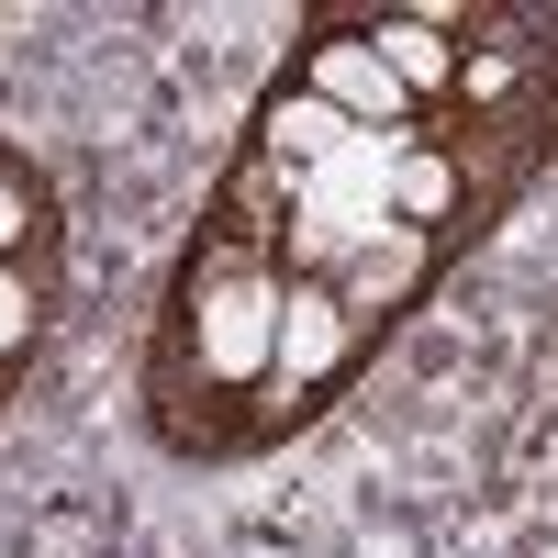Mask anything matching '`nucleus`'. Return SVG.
<instances>
[{
	"label": "nucleus",
	"instance_id": "obj_1",
	"mask_svg": "<svg viewBox=\"0 0 558 558\" xmlns=\"http://www.w3.org/2000/svg\"><path fill=\"white\" fill-rule=\"evenodd\" d=\"M547 168L558 12L536 0L313 12L168 257L134 368L146 436L179 470H257L313 436Z\"/></svg>",
	"mask_w": 558,
	"mask_h": 558
},
{
	"label": "nucleus",
	"instance_id": "obj_2",
	"mask_svg": "<svg viewBox=\"0 0 558 558\" xmlns=\"http://www.w3.org/2000/svg\"><path fill=\"white\" fill-rule=\"evenodd\" d=\"M57 302H68V213H57V179L0 134V413L23 402L45 336H57Z\"/></svg>",
	"mask_w": 558,
	"mask_h": 558
}]
</instances>
